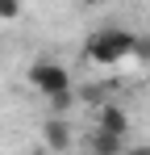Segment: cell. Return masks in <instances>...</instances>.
Wrapping results in <instances>:
<instances>
[{"label":"cell","instance_id":"cell-1","mask_svg":"<svg viewBox=\"0 0 150 155\" xmlns=\"http://www.w3.org/2000/svg\"><path fill=\"white\" fill-rule=\"evenodd\" d=\"M129 46H133V34L121 25H108V29H96L92 38H88V46H83V54L92 59V63H104V67H117L125 54H129Z\"/></svg>","mask_w":150,"mask_h":155},{"label":"cell","instance_id":"cell-5","mask_svg":"<svg viewBox=\"0 0 150 155\" xmlns=\"http://www.w3.org/2000/svg\"><path fill=\"white\" fill-rule=\"evenodd\" d=\"M83 147L92 155H117V151H125V134H108V130H92L88 138H83Z\"/></svg>","mask_w":150,"mask_h":155},{"label":"cell","instance_id":"cell-10","mask_svg":"<svg viewBox=\"0 0 150 155\" xmlns=\"http://www.w3.org/2000/svg\"><path fill=\"white\" fill-rule=\"evenodd\" d=\"M79 4H88V8H96V4H104V0H79Z\"/></svg>","mask_w":150,"mask_h":155},{"label":"cell","instance_id":"cell-7","mask_svg":"<svg viewBox=\"0 0 150 155\" xmlns=\"http://www.w3.org/2000/svg\"><path fill=\"white\" fill-rule=\"evenodd\" d=\"M50 113H67V109H75V88H63V92H50Z\"/></svg>","mask_w":150,"mask_h":155},{"label":"cell","instance_id":"cell-2","mask_svg":"<svg viewBox=\"0 0 150 155\" xmlns=\"http://www.w3.org/2000/svg\"><path fill=\"white\" fill-rule=\"evenodd\" d=\"M29 84H33L42 97L63 92V88H75V84H71V71H67L63 63H54V59H38V63L29 67Z\"/></svg>","mask_w":150,"mask_h":155},{"label":"cell","instance_id":"cell-4","mask_svg":"<svg viewBox=\"0 0 150 155\" xmlns=\"http://www.w3.org/2000/svg\"><path fill=\"white\" fill-rule=\"evenodd\" d=\"M42 138L50 151H71V126L63 122V113H50V122L42 126Z\"/></svg>","mask_w":150,"mask_h":155},{"label":"cell","instance_id":"cell-8","mask_svg":"<svg viewBox=\"0 0 150 155\" xmlns=\"http://www.w3.org/2000/svg\"><path fill=\"white\" fill-rule=\"evenodd\" d=\"M129 54H138L142 63H150V34H133V46H129Z\"/></svg>","mask_w":150,"mask_h":155},{"label":"cell","instance_id":"cell-6","mask_svg":"<svg viewBox=\"0 0 150 155\" xmlns=\"http://www.w3.org/2000/svg\"><path fill=\"white\" fill-rule=\"evenodd\" d=\"M108 88H113V84H83V88L75 92V101H83V105H92V109H96V105L108 101Z\"/></svg>","mask_w":150,"mask_h":155},{"label":"cell","instance_id":"cell-9","mask_svg":"<svg viewBox=\"0 0 150 155\" xmlns=\"http://www.w3.org/2000/svg\"><path fill=\"white\" fill-rule=\"evenodd\" d=\"M21 17V0H0V21H17Z\"/></svg>","mask_w":150,"mask_h":155},{"label":"cell","instance_id":"cell-3","mask_svg":"<svg viewBox=\"0 0 150 155\" xmlns=\"http://www.w3.org/2000/svg\"><path fill=\"white\" fill-rule=\"evenodd\" d=\"M96 126L108 130V134H125V138H129V113H125L121 105L104 101V105H96Z\"/></svg>","mask_w":150,"mask_h":155},{"label":"cell","instance_id":"cell-11","mask_svg":"<svg viewBox=\"0 0 150 155\" xmlns=\"http://www.w3.org/2000/svg\"><path fill=\"white\" fill-rule=\"evenodd\" d=\"M146 4H150V0H146Z\"/></svg>","mask_w":150,"mask_h":155}]
</instances>
